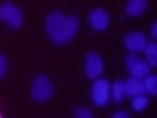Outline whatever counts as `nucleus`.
Listing matches in <instances>:
<instances>
[{
  "mask_svg": "<svg viewBox=\"0 0 157 118\" xmlns=\"http://www.w3.org/2000/svg\"><path fill=\"white\" fill-rule=\"evenodd\" d=\"M152 38H157V23L152 25Z\"/></svg>",
  "mask_w": 157,
  "mask_h": 118,
  "instance_id": "a211bd4d",
  "label": "nucleus"
},
{
  "mask_svg": "<svg viewBox=\"0 0 157 118\" xmlns=\"http://www.w3.org/2000/svg\"><path fill=\"white\" fill-rule=\"evenodd\" d=\"M5 71H7V61H5V57L2 56V54H0V79L3 77Z\"/></svg>",
  "mask_w": 157,
  "mask_h": 118,
  "instance_id": "dca6fc26",
  "label": "nucleus"
},
{
  "mask_svg": "<svg viewBox=\"0 0 157 118\" xmlns=\"http://www.w3.org/2000/svg\"><path fill=\"white\" fill-rule=\"evenodd\" d=\"M147 44V39L142 33L139 31H134V33H128L124 36V46L129 49L131 53H139V51H144Z\"/></svg>",
  "mask_w": 157,
  "mask_h": 118,
  "instance_id": "0eeeda50",
  "label": "nucleus"
},
{
  "mask_svg": "<svg viewBox=\"0 0 157 118\" xmlns=\"http://www.w3.org/2000/svg\"><path fill=\"white\" fill-rule=\"evenodd\" d=\"M111 95H113V100L118 102V103L124 100V97H126L124 82H123V81H116L115 84H113V92H111Z\"/></svg>",
  "mask_w": 157,
  "mask_h": 118,
  "instance_id": "9b49d317",
  "label": "nucleus"
},
{
  "mask_svg": "<svg viewBox=\"0 0 157 118\" xmlns=\"http://www.w3.org/2000/svg\"><path fill=\"white\" fill-rule=\"evenodd\" d=\"M103 71V61L95 51L88 53L85 57V74L88 79H98Z\"/></svg>",
  "mask_w": 157,
  "mask_h": 118,
  "instance_id": "423d86ee",
  "label": "nucleus"
},
{
  "mask_svg": "<svg viewBox=\"0 0 157 118\" xmlns=\"http://www.w3.org/2000/svg\"><path fill=\"white\" fill-rule=\"evenodd\" d=\"M124 62H126V67H128V71L131 72L132 77L141 79V77H147V76H149V72H151L149 64H146L142 59L137 57L136 54H128L126 59H124Z\"/></svg>",
  "mask_w": 157,
  "mask_h": 118,
  "instance_id": "20e7f679",
  "label": "nucleus"
},
{
  "mask_svg": "<svg viewBox=\"0 0 157 118\" xmlns=\"http://www.w3.org/2000/svg\"><path fill=\"white\" fill-rule=\"evenodd\" d=\"M0 118H2V115H0Z\"/></svg>",
  "mask_w": 157,
  "mask_h": 118,
  "instance_id": "6ab92c4d",
  "label": "nucleus"
},
{
  "mask_svg": "<svg viewBox=\"0 0 157 118\" xmlns=\"http://www.w3.org/2000/svg\"><path fill=\"white\" fill-rule=\"evenodd\" d=\"M113 118H129V115H128L126 112H118V113L113 115Z\"/></svg>",
  "mask_w": 157,
  "mask_h": 118,
  "instance_id": "f3484780",
  "label": "nucleus"
},
{
  "mask_svg": "<svg viewBox=\"0 0 157 118\" xmlns=\"http://www.w3.org/2000/svg\"><path fill=\"white\" fill-rule=\"evenodd\" d=\"M90 23L93 25V28L97 31H103V30L108 28V23H110V15L106 13V10L103 8H95L90 13Z\"/></svg>",
  "mask_w": 157,
  "mask_h": 118,
  "instance_id": "6e6552de",
  "label": "nucleus"
},
{
  "mask_svg": "<svg viewBox=\"0 0 157 118\" xmlns=\"http://www.w3.org/2000/svg\"><path fill=\"white\" fill-rule=\"evenodd\" d=\"M0 18H2L3 22H7L13 30H18L23 23L21 12L10 2H5L3 5H0Z\"/></svg>",
  "mask_w": 157,
  "mask_h": 118,
  "instance_id": "7ed1b4c3",
  "label": "nucleus"
},
{
  "mask_svg": "<svg viewBox=\"0 0 157 118\" xmlns=\"http://www.w3.org/2000/svg\"><path fill=\"white\" fill-rule=\"evenodd\" d=\"M146 8H147L146 0H131V2L126 3V13L129 17H139Z\"/></svg>",
  "mask_w": 157,
  "mask_h": 118,
  "instance_id": "9d476101",
  "label": "nucleus"
},
{
  "mask_svg": "<svg viewBox=\"0 0 157 118\" xmlns=\"http://www.w3.org/2000/svg\"><path fill=\"white\" fill-rule=\"evenodd\" d=\"M52 93H54V87L46 76H38L34 79L31 87V97L36 102H48L49 98H52Z\"/></svg>",
  "mask_w": 157,
  "mask_h": 118,
  "instance_id": "f03ea898",
  "label": "nucleus"
},
{
  "mask_svg": "<svg viewBox=\"0 0 157 118\" xmlns=\"http://www.w3.org/2000/svg\"><path fill=\"white\" fill-rule=\"evenodd\" d=\"M75 118H93V116H92V112L90 110H87V108H78Z\"/></svg>",
  "mask_w": 157,
  "mask_h": 118,
  "instance_id": "2eb2a0df",
  "label": "nucleus"
},
{
  "mask_svg": "<svg viewBox=\"0 0 157 118\" xmlns=\"http://www.w3.org/2000/svg\"><path fill=\"white\" fill-rule=\"evenodd\" d=\"M78 30V18L52 12L46 20V31L56 44H67Z\"/></svg>",
  "mask_w": 157,
  "mask_h": 118,
  "instance_id": "f257e3e1",
  "label": "nucleus"
},
{
  "mask_svg": "<svg viewBox=\"0 0 157 118\" xmlns=\"http://www.w3.org/2000/svg\"><path fill=\"white\" fill-rule=\"evenodd\" d=\"M146 81L142 82L144 84V88H146V92L147 93H151V95H155L157 93V77L155 76H147V77H144Z\"/></svg>",
  "mask_w": 157,
  "mask_h": 118,
  "instance_id": "ddd939ff",
  "label": "nucleus"
},
{
  "mask_svg": "<svg viewBox=\"0 0 157 118\" xmlns=\"http://www.w3.org/2000/svg\"><path fill=\"white\" fill-rule=\"evenodd\" d=\"M124 88H126V95H129L131 98H136V97H142L146 92L144 88V84H142L139 79L136 77H129L128 81L124 82Z\"/></svg>",
  "mask_w": 157,
  "mask_h": 118,
  "instance_id": "1a4fd4ad",
  "label": "nucleus"
},
{
  "mask_svg": "<svg viewBox=\"0 0 157 118\" xmlns=\"http://www.w3.org/2000/svg\"><path fill=\"white\" fill-rule=\"evenodd\" d=\"M92 98L98 107H105L110 100V84L105 79H98L92 87Z\"/></svg>",
  "mask_w": 157,
  "mask_h": 118,
  "instance_id": "39448f33",
  "label": "nucleus"
},
{
  "mask_svg": "<svg viewBox=\"0 0 157 118\" xmlns=\"http://www.w3.org/2000/svg\"><path fill=\"white\" fill-rule=\"evenodd\" d=\"M144 51H146L147 61H149V67H154L157 64V44L155 43H147Z\"/></svg>",
  "mask_w": 157,
  "mask_h": 118,
  "instance_id": "f8f14e48",
  "label": "nucleus"
},
{
  "mask_svg": "<svg viewBox=\"0 0 157 118\" xmlns=\"http://www.w3.org/2000/svg\"><path fill=\"white\" fill-rule=\"evenodd\" d=\"M149 105V100L142 95V97H136V98H132V108H134L136 112H141V110H144V108Z\"/></svg>",
  "mask_w": 157,
  "mask_h": 118,
  "instance_id": "4468645a",
  "label": "nucleus"
}]
</instances>
